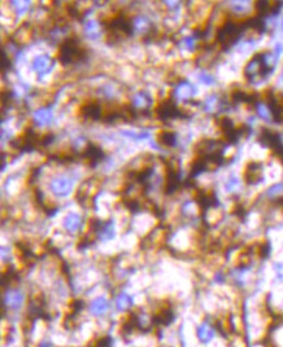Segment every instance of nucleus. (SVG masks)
<instances>
[{"label": "nucleus", "instance_id": "1", "mask_svg": "<svg viewBox=\"0 0 283 347\" xmlns=\"http://www.w3.org/2000/svg\"><path fill=\"white\" fill-rule=\"evenodd\" d=\"M30 297L24 289L17 285H3V297H1V306L3 312L8 314H17L28 308Z\"/></svg>", "mask_w": 283, "mask_h": 347}, {"label": "nucleus", "instance_id": "2", "mask_svg": "<svg viewBox=\"0 0 283 347\" xmlns=\"http://www.w3.org/2000/svg\"><path fill=\"white\" fill-rule=\"evenodd\" d=\"M86 310L94 319H105L113 311V300L104 294H99L88 300Z\"/></svg>", "mask_w": 283, "mask_h": 347}, {"label": "nucleus", "instance_id": "3", "mask_svg": "<svg viewBox=\"0 0 283 347\" xmlns=\"http://www.w3.org/2000/svg\"><path fill=\"white\" fill-rule=\"evenodd\" d=\"M74 178L72 175L67 174H59L51 179L50 182V190L51 193L57 198H67L73 193L74 190Z\"/></svg>", "mask_w": 283, "mask_h": 347}, {"label": "nucleus", "instance_id": "4", "mask_svg": "<svg viewBox=\"0 0 283 347\" xmlns=\"http://www.w3.org/2000/svg\"><path fill=\"white\" fill-rule=\"evenodd\" d=\"M218 334V328L212 320L203 319L195 325V338L201 346H209L215 342Z\"/></svg>", "mask_w": 283, "mask_h": 347}, {"label": "nucleus", "instance_id": "5", "mask_svg": "<svg viewBox=\"0 0 283 347\" xmlns=\"http://www.w3.org/2000/svg\"><path fill=\"white\" fill-rule=\"evenodd\" d=\"M61 227L67 235L76 236L80 235L81 231H83L84 219L78 211H68L61 221Z\"/></svg>", "mask_w": 283, "mask_h": 347}, {"label": "nucleus", "instance_id": "6", "mask_svg": "<svg viewBox=\"0 0 283 347\" xmlns=\"http://www.w3.org/2000/svg\"><path fill=\"white\" fill-rule=\"evenodd\" d=\"M196 95L195 86L190 83L188 80H180L177 82L176 88L173 90V99L176 100L177 103H182L183 105L186 104L194 103Z\"/></svg>", "mask_w": 283, "mask_h": 347}, {"label": "nucleus", "instance_id": "7", "mask_svg": "<svg viewBox=\"0 0 283 347\" xmlns=\"http://www.w3.org/2000/svg\"><path fill=\"white\" fill-rule=\"evenodd\" d=\"M264 169L263 165L257 161H250L244 167L243 180L248 186H256L263 182Z\"/></svg>", "mask_w": 283, "mask_h": 347}, {"label": "nucleus", "instance_id": "8", "mask_svg": "<svg viewBox=\"0 0 283 347\" xmlns=\"http://www.w3.org/2000/svg\"><path fill=\"white\" fill-rule=\"evenodd\" d=\"M135 306V300L134 297L128 292H120L117 293L115 298H113V310L118 314H125L128 315L133 312Z\"/></svg>", "mask_w": 283, "mask_h": 347}, {"label": "nucleus", "instance_id": "9", "mask_svg": "<svg viewBox=\"0 0 283 347\" xmlns=\"http://www.w3.org/2000/svg\"><path fill=\"white\" fill-rule=\"evenodd\" d=\"M53 67V60L47 53L35 56L32 60V70L38 75V78H43L47 74H50Z\"/></svg>", "mask_w": 283, "mask_h": 347}, {"label": "nucleus", "instance_id": "10", "mask_svg": "<svg viewBox=\"0 0 283 347\" xmlns=\"http://www.w3.org/2000/svg\"><path fill=\"white\" fill-rule=\"evenodd\" d=\"M52 122H53V114L50 108L40 107L33 114V123L39 128H46V127L51 126Z\"/></svg>", "mask_w": 283, "mask_h": 347}, {"label": "nucleus", "instance_id": "11", "mask_svg": "<svg viewBox=\"0 0 283 347\" xmlns=\"http://www.w3.org/2000/svg\"><path fill=\"white\" fill-rule=\"evenodd\" d=\"M263 197L265 198V201L269 204H283V180L277 182L274 184H271L270 187H267L265 192H264Z\"/></svg>", "mask_w": 283, "mask_h": 347}, {"label": "nucleus", "instance_id": "12", "mask_svg": "<svg viewBox=\"0 0 283 347\" xmlns=\"http://www.w3.org/2000/svg\"><path fill=\"white\" fill-rule=\"evenodd\" d=\"M83 34L90 39H99L100 36H103V25L99 20L88 18L83 22Z\"/></svg>", "mask_w": 283, "mask_h": 347}, {"label": "nucleus", "instance_id": "13", "mask_svg": "<svg viewBox=\"0 0 283 347\" xmlns=\"http://www.w3.org/2000/svg\"><path fill=\"white\" fill-rule=\"evenodd\" d=\"M242 184H243V180L236 174H230L223 184V189L229 194H238L242 190Z\"/></svg>", "mask_w": 283, "mask_h": 347}, {"label": "nucleus", "instance_id": "14", "mask_svg": "<svg viewBox=\"0 0 283 347\" xmlns=\"http://www.w3.org/2000/svg\"><path fill=\"white\" fill-rule=\"evenodd\" d=\"M196 79H198V82L207 87H213L217 83V79H216L215 75L212 74L211 71H208L207 69H201V70L198 71Z\"/></svg>", "mask_w": 283, "mask_h": 347}, {"label": "nucleus", "instance_id": "15", "mask_svg": "<svg viewBox=\"0 0 283 347\" xmlns=\"http://www.w3.org/2000/svg\"><path fill=\"white\" fill-rule=\"evenodd\" d=\"M35 347H56V346L55 343L52 342V339L43 337V338H40L39 341H38Z\"/></svg>", "mask_w": 283, "mask_h": 347}]
</instances>
